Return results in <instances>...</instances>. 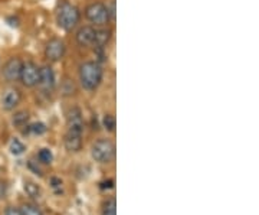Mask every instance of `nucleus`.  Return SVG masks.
<instances>
[{"mask_svg":"<svg viewBox=\"0 0 259 215\" xmlns=\"http://www.w3.org/2000/svg\"><path fill=\"white\" fill-rule=\"evenodd\" d=\"M78 74H79V83L83 90L95 91L101 85L104 71L98 61H87L79 65Z\"/></svg>","mask_w":259,"mask_h":215,"instance_id":"nucleus-1","label":"nucleus"},{"mask_svg":"<svg viewBox=\"0 0 259 215\" xmlns=\"http://www.w3.org/2000/svg\"><path fill=\"white\" fill-rule=\"evenodd\" d=\"M19 81L22 83L23 87H26V88L36 87L37 81H39V66L35 62H32V61L23 62Z\"/></svg>","mask_w":259,"mask_h":215,"instance_id":"nucleus-5","label":"nucleus"},{"mask_svg":"<svg viewBox=\"0 0 259 215\" xmlns=\"http://www.w3.org/2000/svg\"><path fill=\"white\" fill-rule=\"evenodd\" d=\"M79 20H81V10L71 3H64L56 13V23L65 32H71L72 29L76 28Z\"/></svg>","mask_w":259,"mask_h":215,"instance_id":"nucleus-2","label":"nucleus"},{"mask_svg":"<svg viewBox=\"0 0 259 215\" xmlns=\"http://www.w3.org/2000/svg\"><path fill=\"white\" fill-rule=\"evenodd\" d=\"M29 168L32 169V170H35V172H36L37 175H42V173H40V169L37 168V166H35V165H33V162H32V160H30V162H29Z\"/></svg>","mask_w":259,"mask_h":215,"instance_id":"nucleus-25","label":"nucleus"},{"mask_svg":"<svg viewBox=\"0 0 259 215\" xmlns=\"http://www.w3.org/2000/svg\"><path fill=\"white\" fill-rule=\"evenodd\" d=\"M37 159L39 162H42V163H45V165H49L52 160H54V155H52V152L49 149H40L39 150V153H37Z\"/></svg>","mask_w":259,"mask_h":215,"instance_id":"nucleus-18","label":"nucleus"},{"mask_svg":"<svg viewBox=\"0 0 259 215\" xmlns=\"http://www.w3.org/2000/svg\"><path fill=\"white\" fill-rule=\"evenodd\" d=\"M20 211H22L23 215H44L42 211L36 205H33V204H23L22 208H20Z\"/></svg>","mask_w":259,"mask_h":215,"instance_id":"nucleus-20","label":"nucleus"},{"mask_svg":"<svg viewBox=\"0 0 259 215\" xmlns=\"http://www.w3.org/2000/svg\"><path fill=\"white\" fill-rule=\"evenodd\" d=\"M51 182H52V187H54V188H58V187H61V185H62L61 179H58V178H52V179H51Z\"/></svg>","mask_w":259,"mask_h":215,"instance_id":"nucleus-24","label":"nucleus"},{"mask_svg":"<svg viewBox=\"0 0 259 215\" xmlns=\"http://www.w3.org/2000/svg\"><path fill=\"white\" fill-rule=\"evenodd\" d=\"M64 145L68 152L76 153L82 149V133H75V131H66L64 139Z\"/></svg>","mask_w":259,"mask_h":215,"instance_id":"nucleus-12","label":"nucleus"},{"mask_svg":"<svg viewBox=\"0 0 259 215\" xmlns=\"http://www.w3.org/2000/svg\"><path fill=\"white\" fill-rule=\"evenodd\" d=\"M101 185H102V188H112L114 182H112V181H107V182H102Z\"/></svg>","mask_w":259,"mask_h":215,"instance_id":"nucleus-26","label":"nucleus"},{"mask_svg":"<svg viewBox=\"0 0 259 215\" xmlns=\"http://www.w3.org/2000/svg\"><path fill=\"white\" fill-rule=\"evenodd\" d=\"M5 215H23L20 208H16V206H8L6 211H5Z\"/></svg>","mask_w":259,"mask_h":215,"instance_id":"nucleus-22","label":"nucleus"},{"mask_svg":"<svg viewBox=\"0 0 259 215\" xmlns=\"http://www.w3.org/2000/svg\"><path fill=\"white\" fill-rule=\"evenodd\" d=\"M37 85L44 91H47V93H52L55 90L56 77L52 66L44 65L39 68V81H37Z\"/></svg>","mask_w":259,"mask_h":215,"instance_id":"nucleus-7","label":"nucleus"},{"mask_svg":"<svg viewBox=\"0 0 259 215\" xmlns=\"http://www.w3.org/2000/svg\"><path fill=\"white\" fill-rule=\"evenodd\" d=\"M85 18L88 19L97 28L107 26L112 19L111 13H110V8L107 5L101 3V2L90 3L87 6V9H85Z\"/></svg>","mask_w":259,"mask_h":215,"instance_id":"nucleus-3","label":"nucleus"},{"mask_svg":"<svg viewBox=\"0 0 259 215\" xmlns=\"http://www.w3.org/2000/svg\"><path fill=\"white\" fill-rule=\"evenodd\" d=\"M91 155H93V159L98 163H110L115 155V146L108 139H100L93 145Z\"/></svg>","mask_w":259,"mask_h":215,"instance_id":"nucleus-4","label":"nucleus"},{"mask_svg":"<svg viewBox=\"0 0 259 215\" xmlns=\"http://www.w3.org/2000/svg\"><path fill=\"white\" fill-rule=\"evenodd\" d=\"M66 126L68 130L75 133H82L83 131V116L81 109L72 107L66 113Z\"/></svg>","mask_w":259,"mask_h":215,"instance_id":"nucleus-9","label":"nucleus"},{"mask_svg":"<svg viewBox=\"0 0 259 215\" xmlns=\"http://www.w3.org/2000/svg\"><path fill=\"white\" fill-rule=\"evenodd\" d=\"M29 122V113L28 112H18L15 113V116H13V119H12V123L16 126V127H25Z\"/></svg>","mask_w":259,"mask_h":215,"instance_id":"nucleus-15","label":"nucleus"},{"mask_svg":"<svg viewBox=\"0 0 259 215\" xmlns=\"http://www.w3.org/2000/svg\"><path fill=\"white\" fill-rule=\"evenodd\" d=\"M112 38V30L108 29L107 26H101V28H95V38H94V45L97 48H105Z\"/></svg>","mask_w":259,"mask_h":215,"instance_id":"nucleus-13","label":"nucleus"},{"mask_svg":"<svg viewBox=\"0 0 259 215\" xmlns=\"http://www.w3.org/2000/svg\"><path fill=\"white\" fill-rule=\"evenodd\" d=\"M65 52H66V45L59 38L51 39L45 47V56L51 62H59L65 56Z\"/></svg>","mask_w":259,"mask_h":215,"instance_id":"nucleus-6","label":"nucleus"},{"mask_svg":"<svg viewBox=\"0 0 259 215\" xmlns=\"http://www.w3.org/2000/svg\"><path fill=\"white\" fill-rule=\"evenodd\" d=\"M102 215H117V202L114 198H110L104 202Z\"/></svg>","mask_w":259,"mask_h":215,"instance_id":"nucleus-16","label":"nucleus"},{"mask_svg":"<svg viewBox=\"0 0 259 215\" xmlns=\"http://www.w3.org/2000/svg\"><path fill=\"white\" fill-rule=\"evenodd\" d=\"M25 150H26V148H25V145H23L22 141L19 140V139H12V141H10V152H12L13 155L19 156V155H22Z\"/></svg>","mask_w":259,"mask_h":215,"instance_id":"nucleus-17","label":"nucleus"},{"mask_svg":"<svg viewBox=\"0 0 259 215\" xmlns=\"http://www.w3.org/2000/svg\"><path fill=\"white\" fill-rule=\"evenodd\" d=\"M26 127H28V131H25V133H33V134H37V136H40V134H44L47 131L45 123L40 122L35 123V124H30V126H26Z\"/></svg>","mask_w":259,"mask_h":215,"instance_id":"nucleus-19","label":"nucleus"},{"mask_svg":"<svg viewBox=\"0 0 259 215\" xmlns=\"http://www.w3.org/2000/svg\"><path fill=\"white\" fill-rule=\"evenodd\" d=\"M6 195V184L0 179V201Z\"/></svg>","mask_w":259,"mask_h":215,"instance_id":"nucleus-23","label":"nucleus"},{"mask_svg":"<svg viewBox=\"0 0 259 215\" xmlns=\"http://www.w3.org/2000/svg\"><path fill=\"white\" fill-rule=\"evenodd\" d=\"M20 101H22V93L18 88H9L2 95L0 104H2V109L5 112H12L18 107Z\"/></svg>","mask_w":259,"mask_h":215,"instance_id":"nucleus-10","label":"nucleus"},{"mask_svg":"<svg viewBox=\"0 0 259 215\" xmlns=\"http://www.w3.org/2000/svg\"><path fill=\"white\" fill-rule=\"evenodd\" d=\"M23 189H25V192H26L30 198H33V199H39V198H40V188L37 187L35 182L26 181L25 185H23Z\"/></svg>","mask_w":259,"mask_h":215,"instance_id":"nucleus-14","label":"nucleus"},{"mask_svg":"<svg viewBox=\"0 0 259 215\" xmlns=\"http://www.w3.org/2000/svg\"><path fill=\"white\" fill-rule=\"evenodd\" d=\"M94 38H95V26H81L78 29L75 39H76V44L82 48H90L94 45Z\"/></svg>","mask_w":259,"mask_h":215,"instance_id":"nucleus-11","label":"nucleus"},{"mask_svg":"<svg viewBox=\"0 0 259 215\" xmlns=\"http://www.w3.org/2000/svg\"><path fill=\"white\" fill-rule=\"evenodd\" d=\"M102 124L108 131H114L115 130V117L112 114H105L102 119Z\"/></svg>","mask_w":259,"mask_h":215,"instance_id":"nucleus-21","label":"nucleus"},{"mask_svg":"<svg viewBox=\"0 0 259 215\" xmlns=\"http://www.w3.org/2000/svg\"><path fill=\"white\" fill-rule=\"evenodd\" d=\"M22 65H23V61L20 58H10L9 61L3 65V78L8 81V83H16L20 78V71H22Z\"/></svg>","mask_w":259,"mask_h":215,"instance_id":"nucleus-8","label":"nucleus"}]
</instances>
